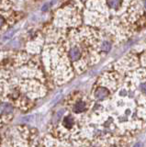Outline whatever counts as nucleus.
Here are the masks:
<instances>
[{"label": "nucleus", "instance_id": "1", "mask_svg": "<svg viewBox=\"0 0 146 147\" xmlns=\"http://www.w3.org/2000/svg\"><path fill=\"white\" fill-rule=\"evenodd\" d=\"M108 94H109V92L107 88H105V87H99V88H98L95 91L94 95H95V98L97 99L101 100V99L106 98L108 96Z\"/></svg>", "mask_w": 146, "mask_h": 147}, {"label": "nucleus", "instance_id": "2", "mask_svg": "<svg viewBox=\"0 0 146 147\" xmlns=\"http://www.w3.org/2000/svg\"><path fill=\"white\" fill-rule=\"evenodd\" d=\"M70 58L72 61H78V60L81 58V51L78 47H73L71 50H70Z\"/></svg>", "mask_w": 146, "mask_h": 147}, {"label": "nucleus", "instance_id": "3", "mask_svg": "<svg viewBox=\"0 0 146 147\" xmlns=\"http://www.w3.org/2000/svg\"><path fill=\"white\" fill-rule=\"evenodd\" d=\"M108 6L109 8L113 9V10H118V8H120L122 5V0H107Z\"/></svg>", "mask_w": 146, "mask_h": 147}, {"label": "nucleus", "instance_id": "4", "mask_svg": "<svg viewBox=\"0 0 146 147\" xmlns=\"http://www.w3.org/2000/svg\"><path fill=\"white\" fill-rule=\"evenodd\" d=\"M85 109V103L84 102V101H79V102H77L74 106V111L76 113L84 111Z\"/></svg>", "mask_w": 146, "mask_h": 147}, {"label": "nucleus", "instance_id": "5", "mask_svg": "<svg viewBox=\"0 0 146 147\" xmlns=\"http://www.w3.org/2000/svg\"><path fill=\"white\" fill-rule=\"evenodd\" d=\"M74 123H75L74 119L69 116V117L65 118V119H63V125L66 128H71L73 125H74Z\"/></svg>", "mask_w": 146, "mask_h": 147}, {"label": "nucleus", "instance_id": "6", "mask_svg": "<svg viewBox=\"0 0 146 147\" xmlns=\"http://www.w3.org/2000/svg\"><path fill=\"white\" fill-rule=\"evenodd\" d=\"M1 110L3 112L5 113H11L12 112V106L10 104H7V103H3L1 105Z\"/></svg>", "mask_w": 146, "mask_h": 147}, {"label": "nucleus", "instance_id": "7", "mask_svg": "<svg viewBox=\"0 0 146 147\" xmlns=\"http://www.w3.org/2000/svg\"><path fill=\"white\" fill-rule=\"evenodd\" d=\"M100 49H101L102 52L108 53L109 51H110V49H111V45H110V43H109L108 40H105V41H103V42H102L101 48H100Z\"/></svg>", "mask_w": 146, "mask_h": 147}, {"label": "nucleus", "instance_id": "8", "mask_svg": "<svg viewBox=\"0 0 146 147\" xmlns=\"http://www.w3.org/2000/svg\"><path fill=\"white\" fill-rule=\"evenodd\" d=\"M63 114H65V109H60L59 111H57V113L55 114V117H54V121L56 122L59 121L63 117Z\"/></svg>", "mask_w": 146, "mask_h": 147}, {"label": "nucleus", "instance_id": "9", "mask_svg": "<svg viewBox=\"0 0 146 147\" xmlns=\"http://www.w3.org/2000/svg\"><path fill=\"white\" fill-rule=\"evenodd\" d=\"M15 31H16V30H9V31H8V32H7V33H6L5 35H4L3 40H8V39L12 38V36L14 35Z\"/></svg>", "mask_w": 146, "mask_h": 147}, {"label": "nucleus", "instance_id": "10", "mask_svg": "<svg viewBox=\"0 0 146 147\" xmlns=\"http://www.w3.org/2000/svg\"><path fill=\"white\" fill-rule=\"evenodd\" d=\"M49 7H50V5L49 4H45L44 6L42 7V11H46V10H48V8H49Z\"/></svg>", "mask_w": 146, "mask_h": 147}, {"label": "nucleus", "instance_id": "11", "mask_svg": "<svg viewBox=\"0 0 146 147\" xmlns=\"http://www.w3.org/2000/svg\"><path fill=\"white\" fill-rule=\"evenodd\" d=\"M4 23H5V20H4L3 17L0 16V28H1L4 25Z\"/></svg>", "mask_w": 146, "mask_h": 147}, {"label": "nucleus", "instance_id": "12", "mask_svg": "<svg viewBox=\"0 0 146 147\" xmlns=\"http://www.w3.org/2000/svg\"><path fill=\"white\" fill-rule=\"evenodd\" d=\"M145 7H146V1H145Z\"/></svg>", "mask_w": 146, "mask_h": 147}]
</instances>
